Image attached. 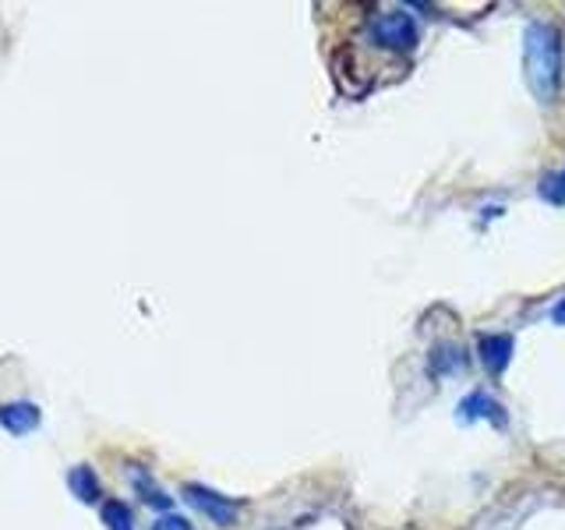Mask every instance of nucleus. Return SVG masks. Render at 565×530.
<instances>
[{
  "label": "nucleus",
  "instance_id": "obj_6",
  "mask_svg": "<svg viewBox=\"0 0 565 530\" xmlns=\"http://www.w3.org/2000/svg\"><path fill=\"white\" fill-rule=\"evenodd\" d=\"M0 424H4L11 435H29V432L40 428V406L25 403V400L4 403V406H0Z\"/></svg>",
  "mask_w": 565,
  "mask_h": 530
},
{
  "label": "nucleus",
  "instance_id": "obj_11",
  "mask_svg": "<svg viewBox=\"0 0 565 530\" xmlns=\"http://www.w3.org/2000/svg\"><path fill=\"white\" fill-rule=\"evenodd\" d=\"M541 199L552 202V205H565V170L544 177V181H541Z\"/></svg>",
  "mask_w": 565,
  "mask_h": 530
},
{
  "label": "nucleus",
  "instance_id": "obj_1",
  "mask_svg": "<svg viewBox=\"0 0 565 530\" xmlns=\"http://www.w3.org/2000/svg\"><path fill=\"white\" fill-rule=\"evenodd\" d=\"M523 78L537 103H555L565 85V43L552 22H530L523 32Z\"/></svg>",
  "mask_w": 565,
  "mask_h": 530
},
{
  "label": "nucleus",
  "instance_id": "obj_5",
  "mask_svg": "<svg viewBox=\"0 0 565 530\" xmlns=\"http://www.w3.org/2000/svg\"><path fill=\"white\" fill-rule=\"evenodd\" d=\"M456 417L463 421V424H470V421H488L491 428H505V424H509V411L494 396H488V393H470V396L459 400Z\"/></svg>",
  "mask_w": 565,
  "mask_h": 530
},
{
  "label": "nucleus",
  "instance_id": "obj_13",
  "mask_svg": "<svg viewBox=\"0 0 565 530\" xmlns=\"http://www.w3.org/2000/svg\"><path fill=\"white\" fill-rule=\"evenodd\" d=\"M552 322H555V326H565V297L552 308Z\"/></svg>",
  "mask_w": 565,
  "mask_h": 530
},
{
  "label": "nucleus",
  "instance_id": "obj_8",
  "mask_svg": "<svg viewBox=\"0 0 565 530\" xmlns=\"http://www.w3.org/2000/svg\"><path fill=\"white\" fill-rule=\"evenodd\" d=\"M431 375H456V371H463L467 368V358H463V350H459L456 343H438L431 350Z\"/></svg>",
  "mask_w": 565,
  "mask_h": 530
},
{
  "label": "nucleus",
  "instance_id": "obj_7",
  "mask_svg": "<svg viewBox=\"0 0 565 530\" xmlns=\"http://www.w3.org/2000/svg\"><path fill=\"white\" fill-rule=\"evenodd\" d=\"M67 488H71V495H75L78 502H99V495H103L99 477H96V470L88 467V464L71 467V474H67Z\"/></svg>",
  "mask_w": 565,
  "mask_h": 530
},
{
  "label": "nucleus",
  "instance_id": "obj_3",
  "mask_svg": "<svg viewBox=\"0 0 565 530\" xmlns=\"http://www.w3.org/2000/svg\"><path fill=\"white\" fill-rule=\"evenodd\" d=\"M181 495H184V502L191 506V509H199L202 517L209 520V523H216V527H237V520H241V502H234V499H226V495H220V491H212V488H205V485H184L181 488Z\"/></svg>",
  "mask_w": 565,
  "mask_h": 530
},
{
  "label": "nucleus",
  "instance_id": "obj_4",
  "mask_svg": "<svg viewBox=\"0 0 565 530\" xmlns=\"http://www.w3.org/2000/svg\"><path fill=\"white\" fill-rule=\"evenodd\" d=\"M477 353H481V364L491 375H505V368L516 358V340L509 332H481L477 336Z\"/></svg>",
  "mask_w": 565,
  "mask_h": 530
},
{
  "label": "nucleus",
  "instance_id": "obj_12",
  "mask_svg": "<svg viewBox=\"0 0 565 530\" xmlns=\"http://www.w3.org/2000/svg\"><path fill=\"white\" fill-rule=\"evenodd\" d=\"M149 530H194V523L188 517H177V512H163Z\"/></svg>",
  "mask_w": 565,
  "mask_h": 530
},
{
  "label": "nucleus",
  "instance_id": "obj_2",
  "mask_svg": "<svg viewBox=\"0 0 565 530\" xmlns=\"http://www.w3.org/2000/svg\"><path fill=\"white\" fill-rule=\"evenodd\" d=\"M364 43L375 46L379 53H388V57H406V53L417 50L420 29L414 22V14H406L403 8H396V11H379V14L367 18Z\"/></svg>",
  "mask_w": 565,
  "mask_h": 530
},
{
  "label": "nucleus",
  "instance_id": "obj_9",
  "mask_svg": "<svg viewBox=\"0 0 565 530\" xmlns=\"http://www.w3.org/2000/svg\"><path fill=\"white\" fill-rule=\"evenodd\" d=\"M131 485H135V491L141 495V502H146V506H152V509H170L173 499L152 481V477H149L146 470H138V467H135V470H131Z\"/></svg>",
  "mask_w": 565,
  "mask_h": 530
},
{
  "label": "nucleus",
  "instance_id": "obj_10",
  "mask_svg": "<svg viewBox=\"0 0 565 530\" xmlns=\"http://www.w3.org/2000/svg\"><path fill=\"white\" fill-rule=\"evenodd\" d=\"M103 523L110 527V530H135V517H131V509L124 506L120 499L103 502Z\"/></svg>",
  "mask_w": 565,
  "mask_h": 530
}]
</instances>
